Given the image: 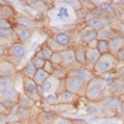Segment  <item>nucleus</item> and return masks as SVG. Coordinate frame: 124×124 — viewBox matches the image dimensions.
Masks as SVG:
<instances>
[{
	"instance_id": "nucleus-1",
	"label": "nucleus",
	"mask_w": 124,
	"mask_h": 124,
	"mask_svg": "<svg viewBox=\"0 0 124 124\" xmlns=\"http://www.w3.org/2000/svg\"><path fill=\"white\" fill-rule=\"evenodd\" d=\"M117 63L118 62H117L116 56L107 52V54L100 55V58L97 59V62L93 65V68L90 70L94 76H103V75H107L111 72H116Z\"/></svg>"
},
{
	"instance_id": "nucleus-2",
	"label": "nucleus",
	"mask_w": 124,
	"mask_h": 124,
	"mask_svg": "<svg viewBox=\"0 0 124 124\" xmlns=\"http://www.w3.org/2000/svg\"><path fill=\"white\" fill-rule=\"evenodd\" d=\"M7 55H8V61L13 62L14 65H17V63H20L25 58V55H27V46L24 45L23 42L14 41V42H11L8 45Z\"/></svg>"
},
{
	"instance_id": "nucleus-3",
	"label": "nucleus",
	"mask_w": 124,
	"mask_h": 124,
	"mask_svg": "<svg viewBox=\"0 0 124 124\" xmlns=\"http://www.w3.org/2000/svg\"><path fill=\"white\" fill-rule=\"evenodd\" d=\"M62 85H63V89H65V90L73 93V94H76V96H83L85 89H86L85 83H83L82 80H79L78 78L72 76V75H68V76L65 78V79L62 80Z\"/></svg>"
},
{
	"instance_id": "nucleus-4",
	"label": "nucleus",
	"mask_w": 124,
	"mask_h": 124,
	"mask_svg": "<svg viewBox=\"0 0 124 124\" xmlns=\"http://www.w3.org/2000/svg\"><path fill=\"white\" fill-rule=\"evenodd\" d=\"M68 75H72V76L78 78L85 85H87L93 78H94V75L92 73V70L89 69V68H86V66H75V68H72V69L68 70Z\"/></svg>"
},
{
	"instance_id": "nucleus-5",
	"label": "nucleus",
	"mask_w": 124,
	"mask_h": 124,
	"mask_svg": "<svg viewBox=\"0 0 124 124\" xmlns=\"http://www.w3.org/2000/svg\"><path fill=\"white\" fill-rule=\"evenodd\" d=\"M83 96L89 101L97 103V101H101L106 97V90L104 89H100V87H96V86H86Z\"/></svg>"
},
{
	"instance_id": "nucleus-6",
	"label": "nucleus",
	"mask_w": 124,
	"mask_h": 124,
	"mask_svg": "<svg viewBox=\"0 0 124 124\" xmlns=\"http://www.w3.org/2000/svg\"><path fill=\"white\" fill-rule=\"evenodd\" d=\"M61 58H62V66L65 69H72L75 66H79L75 61V48H65L63 51H61Z\"/></svg>"
},
{
	"instance_id": "nucleus-7",
	"label": "nucleus",
	"mask_w": 124,
	"mask_h": 124,
	"mask_svg": "<svg viewBox=\"0 0 124 124\" xmlns=\"http://www.w3.org/2000/svg\"><path fill=\"white\" fill-rule=\"evenodd\" d=\"M61 86H62L61 80H58L56 78H54L52 75H49L44 80V83L41 85V87L44 90V94H54V93H58Z\"/></svg>"
},
{
	"instance_id": "nucleus-8",
	"label": "nucleus",
	"mask_w": 124,
	"mask_h": 124,
	"mask_svg": "<svg viewBox=\"0 0 124 124\" xmlns=\"http://www.w3.org/2000/svg\"><path fill=\"white\" fill-rule=\"evenodd\" d=\"M23 90H24V94H27L30 99H32V100L37 101L41 100L38 97V94H37V85H35V82L32 80V79H30V78H25L23 76Z\"/></svg>"
},
{
	"instance_id": "nucleus-9",
	"label": "nucleus",
	"mask_w": 124,
	"mask_h": 124,
	"mask_svg": "<svg viewBox=\"0 0 124 124\" xmlns=\"http://www.w3.org/2000/svg\"><path fill=\"white\" fill-rule=\"evenodd\" d=\"M107 45H108V52L111 55H114L118 51L124 48V38H123V34L114 31V34L107 39Z\"/></svg>"
},
{
	"instance_id": "nucleus-10",
	"label": "nucleus",
	"mask_w": 124,
	"mask_h": 124,
	"mask_svg": "<svg viewBox=\"0 0 124 124\" xmlns=\"http://www.w3.org/2000/svg\"><path fill=\"white\" fill-rule=\"evenodd\" d=\"M121 103H123V97L108 94V96H106V97L101 100V107L104 108V110H111V111H116Z\"/></svg>"
},
{
	"instance_id": "nucleus-11",
	"label": "nucleus",
	"mask_w": 124,
	"mask_h": 124,
	"mask_svg": "<svg viewBox=\"0 0 124 124\" xmlns=\"http://www.w3.org/2000/svg\"><path fill=\"white\" fill-rule=\"evenodd\" d=\"M13 30H14V34H16V38L18 39V42H28L31 38H32V34L34 31L30 30V28H24L21 25H13Z\"/></svg>"
},
{
	"instance_id": "nucleus-12",
	"label": "nucleus",
	"mask_w": 124,
	"mask_h": 124,
	"mask_svg": "<svg viewBox=\"0 0 124 124\" xmlns=\"http://www.w3.org/2000/svg\"><path fill=\"white\" fill-rule=\"evenodd\" d=\"M85 55H86V65L85 66L89 68V69H92L93 65L100 58V54H99V51L94 46H89V48H85Z\"/></svg>"
},
{
	"instance_id": "nucleus-13",
	"label": "nucleus",
	"mask_w": 124,
	"mask_h": 124,
	"mask_svg": "<svg viewBox=\"0 0 124 124\" xmlns=\"http://www.w3.org/2000/svg\"><path fill=\"white\" fill-rule=\"evenodd\" d=\"M17 73L16 65L8 59H0V76H14Z\"/></svg>"
},
{
	"instance_id": "nucleus-14",
	"label": "nucleus",
	"mask_w": 124,
	"mask_h": 124,
	"mask_svg": "<svg viewBox=\"0 0 124 124\" xmlns=\"http://www.w3.org/2000/svg\"><path fill=\"white\" fill-rule=\"evenodd\" d=\"M52 39L63 48H69L72 45V41H73V35L70 32H58V34H54Z\"/></svg>"
},
{
	"instance_id": "nucleus-15",
	"label": "nucleus",
	"mask_w": 124,
	"mask_h": 124,
	"mask_svg": "<svg viewBox=\"0 0 124 124\" xmlns=\"http://www.w3.org/2000/svg\"><path fill=\"white\" fill-rule=\"evenodd\" d=\"M35 20L30 17V16H24V14H20V16H16V25H21L24 28H30L32 30L35 27Z\"/></svg>"
},
{
	"instance_id": "nucleus-16",
	"label": "nucleus",
	"mask_w": 124,
	"mask_h": 124,
	"mask_svg": "<svg viewBox=\"0 0 124 124\" xmlns=\"http://www.w3.org/2000/svg\"><path fill=\"white\" fill-rule=\"evenodd\" d=\"M80 38L83 44H87L89 46H93V44L96 45V31L90 30V28H85L80 31Z\"/></svg>"
},
{
	"instance_id": "nucleus-17",
	"label": "nucleus",
	"mask_w": 124,
	"mask_h": 124,
	"mask_svg": "<svg viewBox=\"0 0 124 124\" xmlns=\"http://www.w3.org/2000/svg\"><path fill=\"white\" fill-rule=\"evenodd\" d=\"M108 89H110V94L121 97V96L124 94V83H123V78H117L116 80H114V82H113L111 85L108 86Z\"/></svg>"
},
{
	"instance_id": "nucleus-18",
	"label": "nucleus",
	"mask_w": 124,
	"mask_h": 124,
	"mask_svg": "<svg viewBox=\"0 0 124 124\" xmlns=\"http://www.w3.org/2000/svg\"><path fill=\"white\" fill-rule=\"evenodd\" d=\"M56 117H58V114L54 111H41L35 120L38 124H52Z\"/></svg>"
},
{
	"instance_id": "nucleus-19",
	"label": "nucleus",
	"mask_w": 124,
	"mask_h": 124,
	"mask_svg": "<svg viewBox=\"0 0 124 124\" xmlns=\"http://www.w3.org/2000/svg\"><path fill=\"white\" fill-rule=\"evenodd\" d=\"M56 94H58V103L59 104H70V103H73L76 100V97H78L76 94L68 92V90H61Z\"/></svg>"
},
{
	"instance_id": "nucleus-20",
	"label": "nucleus",
	"mask_w": 124,
	"mask_h": 124,
	"mask_svg": "<svg viewBox=\"0 0 124 124\" xmlns=\"http://www.w3.org/2000/svg\"><path fill=\"white\" fill-rule=\"evenodd\" d=\"M17 106L20 108H31L35 106V101L30 99L27 94H24V93H20L18 94V99H17Z\"/></svg>"
},
{
	"instance_id": "nucleus-21",
	"label": "nucleus",
	"mask_w": 124,
	"mask_h": 124,
	"mask_svg": "<svg viewBox=\"0 0 124 124\" xmlns=\"http://www.w3.org/2000/svg\"><path fill=\"white\" fill-rule=\"evenodd\" d=\"M14 76H0V94L8 90V89H11V87H14Z\"/></svg>"
},
{
	"instance_id": "nucleus-22",
	"label": "nucleus",
	"mask_w": 124,
	"mask_h": 124,
	"mask_svg": "<svg viewBox=\"0 0 124 124\" xmlns=\"http://www.w3.org/2000/svg\"><path fill=\"white\" fill-rule=\"evenodd\" d=\"M18 94H20V93L17 92V89H16V87H11V89H8V90H6V92L1 93V94H0V99L7 100V101H11L13 104H17Z\"/></svg>"
},
{
	"instance_id": "nucleus-23",
	"label": "nucleus",
	"mask_w": 124,
	"mask_h": 124,
	"mask_svg": "<svg viewBox=\"0 0 124 124\" xmlns=\"http://www.w3.org/2000/svg\"><path fill=\"white\" fill-rule=\"evenodd\" d=\"M113 34H114V30H111L108 27H103L100 30H96V41H107Z\"/></svg>"
},
{
	"instance_id": "nucleus-24",
	"label": "nucleus",
	"mask_w": 124,
	"mask_h": 124,
	"mask_svg": "<svg viewBox=\"0 0 124 124\" xmlns=\"http://www.w3.org/2000/svg\"><path fill=\"white\" fill-rule=\"evenodd\" d=\"M52 49L49 48V46L46 45V42L44 44V45L39 48L38 51H37V54H35V56H38V58H42L44 61H49V58H51V55H52Z\"/></svg>"
},
{
	"instance_id": "nucleus-25",
	"label": "nucleus",
	"mask_w": 124,
	"mask_h": 124,
	"mask_svg": "<svg viewBox=\"0 0 124 124\" xmlns=\"http://www.w3.org/2000/svg\"><path fill=\"white\" fill-rule=\"evenodd\" d=\"M16 117H17V121L23 123V121H28L31 120V108H17V113H16Z\"/></svg>"
},
{
	"instance_id": "nucleus-26",
	"label": "nucleus",
	"mask_w": 124,
	"mask_h": 124,
	"mask_svg": "<svg viewBox=\"0 0 124 124\" xmlns=\"http://www.w3.org/2000/svg\"><path fill=\"white\" fill-rule=\"evenodd\" d=\"M75 61L79 66H85L86 65V55H85V48L79 46L75 48Z\"/></svg>"
},
{
	"instance_id": "nucleus-27",
	"label": "nucleus",
	"mask_w": 124,
	"mask_h": 124,
	"mask_svg": "<svg viewBox=\"0 0 124 124\" xmlns=\"http://www.w3.org/2000/svg\"><path fill=\"white\" fill-rule=\"evenodd\" d=\"M103 27H106L104 25V21H103V18H92L90 21H86V28H90V30H100Z\"/></svg>"
},
{
	"instance_id": "nucleus-28",
	"label": "nucleus",
	"mask_w": 124,
	"mask_h": 124,
	"mask_svg": "<svg viewBox=\"0 0 124 124\" xmlns=\"http://www.w3.org/2000/svg\"><path fill=\"white\" fill-rule=\"evenodd\" d=\"M54 78H56L58 80H63L65 78L68 76V69H65L63 66H54V70H52V73H51Z\"/></svg>"
},
{
	"instance_id": "nucleus-29",
	"label": "nucleus",
	"mask_w": 124,
	"mask_h": 124,
	"mask_svg": "<svg viewBox=\"0 0 124 124\" xmlns=\"http://www.w3.org/2000/svg\"><path fill=\"white\" fill-rule=\"evenodd\" d=\"M48 76H49V75H48L44 69H37L35 75H34V78H32V80L35 82V85H37V86H41L42 83H44V80H45Z\"/></svg>"
},
{
	"instance_id": "nucleus-30",
	"label": "nucleus",
	"mask_w": 124,
	"mask_h": 124,
	"mask_svg": "<svg viewBox=\"0 0 124 124\" xmlns=\"http://www.w3.org/2000/svg\"><path fill=\"white\" fill-rule=\"evenodd\" d=\"M13 37L16 38L13 25H10V27H4V28H0V39H10V38H13Z\"/></svg>"
},
{
	"instance_id": "nucleus-31",
	"label": "nucleus",
	"mask_w": 124,
	"mask_h": 124,
	"mask_svg": "<svg viewBox=\"0 0 124 124\" xmlns=\"http://www.w3.org/2000/svg\"><path fill=\"white\" fill-rule=\"evenodd\" d=\"M86 86H96V87H100V89H104V90L107 89L106 80H104V78H101V76H94Z\"/></svg>"
},
{
	"instance_id": "nucleus-32",
	"label": "nucleus",
	"mask_w": 124,
	"mask_h": 124,
	"mask_svg": "<svg viewBox=\"0 0 124 124\" xmlns=\"http://www.w3.org/2000/svg\"><path fill=\"white\" fill-rule=\"evenodd\" d=\"M35 72H37V69L34 68V65L31 63V62H28L25 66L23 68V70H21V76H25V78H30V79H32L34 78V75H35Z\"/></svg>"
},
{
	"instance_id": "nucleus-33",
	"label": "nucleus",
	"mask_w": 124,
	"mask_h": 124,
	"mask_svg": "<svg viewBox=\"0 0 124 124\" xmlns=\"http://www.w3.org/2000/svg\"><path fill=\"white\" fill-rule=\"evenodd\" d=\"M44 103L45 104H49V106H56V104H59L58 103V94L54 93V94H45L44 97Z\"/></svg>"
},
{
	"instance_id": "nucleus-34",
	"label": "nucleus",
	"mask_w": 124,
	"mask_h": 124,
	"mask_svg": "<svg viewBox=\"0 0 124 124\" xmlns=\"http://www.w3.org/2000/svg\"><path fill=\"white\" fill-rule=\"evenodd\" d=\"M27 4H30L32 8H35V10H38V11H44L46 8V3L45 1H38V0H30V1H27Z\"/></svg>"
},
{
	"instance_id": "nucleus-35",
	"label": "nucleus",
	"mask_w": 124,
	"mask_h": 124,
	"mask_svg": "<svg viewBox=\"0 0 124 124\" xmlns=\"http://www.w3.org/2000/svg\"><path fill=\"white\" fill-rule=\"evenodd\" d=\"M99 54L103 55V54H107L108 52V45H107V41H96V46H94Z\"/></svg>"
},
{
	"instance_id": "nucleus-36",
	"label": "nucleus",
	"mask_w": 124,
	"mask_h": 124,
	"mask_svg": "<svg viewBox=\"0 0 124 124\" xmlns=\"http://www.w3.org/2000/svg\"><path fill=\"white\" fill-rule=\"evenodd\" d=\"M49 62L52 63V66H62V58H61V52H52Z\"/></svg>"
},
{
	"instance_id": "nucleus-37",
	"label": "nucleus",
	"mask_w": 124,
	"mask_h": 124,
	"mask_svg": "<svg viewBox=\"0 0 124 124\" xmlns=\"http://www.w3.org/2000/svg\"><path fill=\"white\" fill-rule=\"evenodd\" d=\"M3 18H6V20H10L11 17H14V8L11 7V6H3Z\"/></svg>"
},
{
	"instance_id": "nucleus-38",
	"label": "nucleus",
	"mask_w": 124,
	"mask_h": 124,
	"mask_svg": "<svg viewBox=\"0 0 124 124\" xmlns=\"http://www.w3.org/2000/svg\"><path fill=\"white\" fill-rule=\"evenodd\" d=\"M30 62L34 65L35 69H42V68H44V63H45V61H44L42 58H38V56H34Z\"/></svg>"
},
{
	"instance_id": "nucleus-39",
	"label": "nucleus",
	"mask_w": 124,
	"mask_h": 124,
	"mask_svg": "<svg viewBox=\"0 0 124 124\" xmlns=\"http://www.w3.org/2000/svg\"><path fill=\"white\" fill-rule=\"evenodd\" d=\"M86 13H87V10H85L83 7L76 8V20H78V21H85Z\"/></svg>"
},
{
	"instance_id": "nucleus-40",
	"label": "nucleus",
	"mask_w": 124,
	"mask_h": 124,
	"mask_svg": "<svg viewBox=\"0 0 124 124\" xmlns=\"http://www.w3.org/2000/svg\"><path fill=\"white\" fill-rule=\"evenodd\" d=\"M86 111H87L89 114H100V113H101V108L97 107V106H93V104H90V106H87Z\"/></svg>"
},
{
	"instance_id": "nucleus-41",
	"label": "nucleus",
	"mask_w": 124,
	"mask_h": 124,
	"mask_svg": "<svg viewBox=\"0 0 124 124\" xmlns=\"http://www.w3.org/2000/svg\"><path fill=\"white\" fill-rule=\"evenodd\" d=\"M52 124H73V121L72 120H69V118H63V117H56L54 120V123Z\"/></svg>"
},
{
	"instance_id": "nucleus-42",
	"label": "nucleus",
	"mask_w": 124,
	"mask_h": 124,
	"mask_svg": "<svg viewBox=\"0 0 124 124\" xmlns=\"http://www.w3.org/2000/svg\"><path fill=\"white\" fill-rule=\"evenodd\" d=\"M114 56H116V59L118 63H124V48L118 49L116 54H114Z\"/></svg>"
},
{
	"instance_id": "nucleus-43",
	"label": "nucleus",
	"mask_w": 124,
	"mask_h": 124,
	"mask_svg": "<svg viewBox=\"0 0 124 124\" xmlns=\"http://www.w3.org/2000/svg\"><path fill=\"white\" fill-rule=\"evenodd\" d=\"M42 69L45 70L48 75H51V73H52V70H54V66H52V63H51L49 61H45V63H44V68H42Z\"/></svg>"
},
{
	"instance_id": "nucleus-44",
	"label": "nucleus",
	"mask_w": 124,
	"mask_h": 124,
	"mask_svg": "<svg viewBox=\"0 0 124 124\" xmlns=\"http://www.w3.org/2000/svg\"><path fill=\"white\" fill-rule=\"evenodd\" d=\"M10 121V116L7 113H0V124H7Z\"/></svg>"
},
{
	"instance_id": "nucleus-45",
	"label": "nucleus",
	"mask_w": 124,
	"mask_h": 124,
	"mask_svg": "<svg viewBox=\"0 0 124 124\" xmlns=\"http://www.w3.org/2000/svg\"><path fill=\"white\" fill-rule=\"evenodd\" d=\"M11 24H10V21L8 20H6V18H0V28H4V27H10Z\"/></svg>"
},
{
	"instance_id": "nucleus-46",
	"label": "nucleus",
	"mask_w": 124,
	"mask_h": 124,
	"mask_svg": "<svg viewBox=\"0 0 124 124\" xmlns=\"http://www.w3.org/2000/svg\"><path fill=\"white\" fill-rule=\"evenodd\" d=\"M6 54V49H4V46L3 45H0V59L3 58V55Z\"/></svg>"
},
{
	"instance_id": "nucleus-47",
	"label": "nucleus",
	"mask_w": 124,
	"mask_h": 124,
	"mask_svg": "<svg viewBox=\"0 0 124 124\" xmlns=\"http://www.w3.org/2000/svg\"><path fill=\"white\" fill-rule=\"evenodd\" d=\"M25 124H38V123H37V120H35V118H31V120H28Z\"/></svg>"
},
{
	"instance_id": "nucleus-48",
	"label": "nucleus",
	"mask_w": 124,
	"mask_h": 124,
	"mask_svg": "<svg viewBox=\"0 0 124 124\" xmlns=\"http://www.w3.org/2000/svg\"><path fill=\"white\" fill-rule=\"evenodd\" d=\"M7 124H23V123H20V121H8Z\"/></svg>"
},
{
	"instance_id": "nucleus-49",
	"label": "nucleus",
	"mask_w": 124,
	"mask_h": 124,
	"mask_svg": "<svg viewBox=\"0 0 124 124\" xmlns=\"http://www.w3.org/2000/svg\"><path fill=\"white\" fill-rule=\"evenodd\" d=\"M0 18H3V8L0 7Z\"/></svg>"
}]
</instances>
